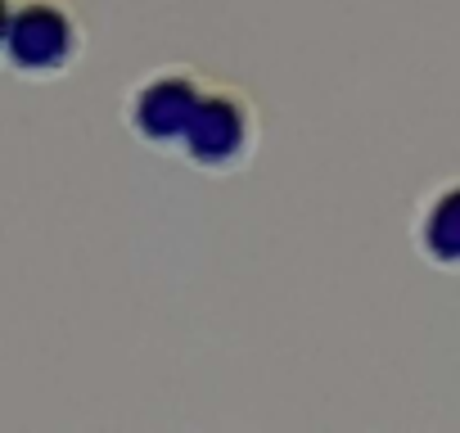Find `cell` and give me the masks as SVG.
<instances>
[{
    "label": "cell",
    "instance_id": "1",
    "mask_svg": "<svg viewBox=\"0 0 460 433\" xmlns=\"http://www.w3.org/2000/svg\"><path fill=\"white\" fill-rule=\"evenodd\" d=\"M91 46L77 0H0V59L19 82L68 77Z\"/></svg>",
    "mask_w": 460,
    "mask_h": 433
},
{
    "label": "cell",
    "instance_id": "2",
    "mask_svg": "<svg viewBox=\"0 0 460 433\" xmlns=\"http://www.w3.org/2000/svg\"><path fill=\"white\" fill-rule=\"evenodd\" d=\"M262 131H267L262 104L253 100V91L212 73L208 95H203V104H199L190 131H185L181 163L203 172V176H235L258 158Z\"/></svg>",
    "mask_w": 460,
    "mask_h": 433
},
{
    "label": "cell",
    "instance_id": "3",
    "mask_svg": "<svg viewBox=\"0 0 460 433\" xmlns=\"http://www.w3.org/2000/svg\"><path fill=\"white\" fill-rule=\"evenodd\" d=\"M212 73L199 64H158L145 77H136L122 95V127L136 145L149 154H172L181 158L185 131L208 95Z\"/></svg>",
    "mask_w": 460,
    "mask_h": 433
},
{
    "label": "cell",
    "instance_id": "4",
    "mask_svg": "<svg viewBox=\"0 0 460 433\" xmlns=\"http://www.w3.org/2000/svg\"><path fill=\"white\" fill-rule=\"evenodd\" d=\"M411 249L424 267L460 276V176L429 185L411 212Z\"/></svg>",
    "mask_w": 460,
    "mask_h": 433
}]
</instances>
